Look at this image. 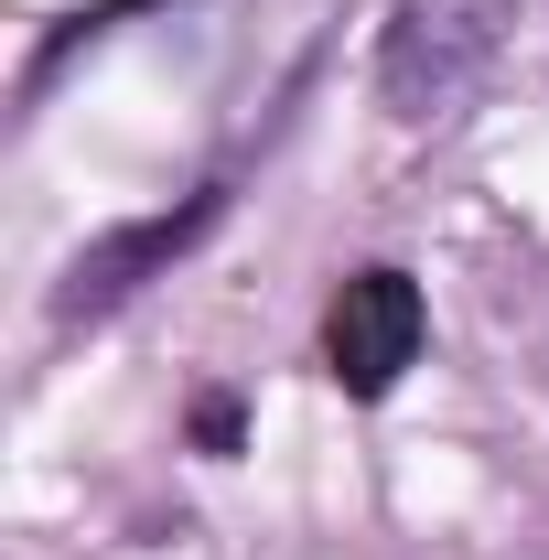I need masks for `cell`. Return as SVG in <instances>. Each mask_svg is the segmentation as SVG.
<instances>
[{
    "label": "cell",
    "instance_id": "1",
    "mask_svg": "<svg viewBox=\"0 0 549 560\" xmlns=\"http://www.w3.org/2000/svg\"><path fill=\"white\" fill-rule=\"evenodd\" d=\"M506 22H517V0H399L377 33V97L399 119H453L484 86Z\"/></svg>",
    "mask_w": 549,
    "mask_h": 560
},
{
    "label": "cell",
    "instance_id": "2",
    "mask_svg": "<svg viewBox=\"0 0 549 560\" xmlns=\"http://www.w3.org/2000/svg\"><path fill=\"white\" fill-rule=\"evenodd\" d=\"M215 226H226V184H195L184 206L130 215V226H97V237L66 259V280H55V324H108L130 291H151V280L184 270V259L206 248Z\"/></svg>",
    "mask_w": 549,
    "mask_h": 560
},
{
    "label": "cell",
    "instance_id": "3",
    "mask_svg": "<svg viewBox=\"0 0 549 560\" xmlns=\"http://www.w3.org/2000/svg\"><path fill=\"white\" fill-rule=\"evenodd\" d=\"M420 335H431L420 280L377 259V270L335 280V302H324V377H335L344 399H388V388L420 366Z\"/></svg>",
    "mask_w": 549,
    "mask_h": 560
},
{
    "label": "cell",
    "instance_id": "4",
    "mask_svg": "<svg viewBox=\"0 0 549 560\" xmlns=\"http://www.w3.org/2000/svg\"><path fill=\"white\" fill-rule=\"evenodd\" d=\"M237 431H248V410H237L226 388H206V399H195V442H206V453H237Z\"/></svg>",
    "mask_w": 549,
    "mask_h": 560
}]
</instances>
